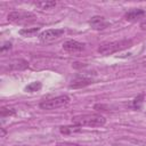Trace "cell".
Listing matches in <instances>:
<instances>
[{"instance_id": "cell-9", "label": "cell", "mask_w": 146, "mask_h": 146, "mask_svg": "<svg viewBox=\"0 0 146 146\" xmlns=\"http://www.w3.org/2000/svg\"><path fill=\"white\" fill-rule=\"evenodd\" d=\"M144 15H145V10H143V9H140V8H133V9L128 10V11L124 14V18H125L127 21L133 22V21H137L138 18H141Z\"/></svg>"}, {"instance_id": "cell-6", "label": "cell", "mask_w": 146, "mask_h": 146, "mask_svg": "<svg viewBox=\"0 0 146 146\" xmlns=\"http://www.w3.org/2000/svg\"><path fill=\"white\" fill-rule=\"evenodd\" d=\"M89 25L92 30H96V31H103L105 30L106 27L110 26V22L103 17V16H94L90 18L89 21Z\"/></svg>"}, {"instance_id": "cell-5", "label": "cell", "mask_w": 146, "mask_h": 146, "mask_svg": "<svg viewBox=\"0 0 146 146\" xmlns=\"http://www.w3.org/2000/svg\"><path fill=\"white\" fill-rule=\"evenodd\" d=\"M64 34L63 29H49L39 34V40L43 43H50L57 39H59Z\"/></svg>"}, {"instance_id": "cell-1", "label": "cell", "mask_w": 146, "mask_h": 146, "mask_svg": "<svg viewBox=\"0 0 146 146\" xmlns=\"http://www.w3.org/2000/svg\"><path fill=\"white\" fill-rule=\"evenodd\" d=\"M73 124L79 127H103L106 123V119L100 114H82L72 117Z\"/></svg>"}, {"instance_id": "cell-18", "label": "cell", "mask_w": 146, "mask_h": 146, "mask_svg": "<svg viewBox=\"0 0 146 146\" xmlns=\"http://www.w3.org/2000/svg\"><path fill=\"white\" fill-rule=\"evenodd\" d=\"M10 48H11V43H10V42H6V43L1 47V51L3 52L6 49H10Z\"/></svg>"}, {"instance_id": "cell-4", "label": "cell", "mask_w": 146, "mask_h": 146, "mask_svg": "<svg viewBox=\"0 0 146 146\" xmlns=\"http://www.w3.org/2000/svg\"><path fill=\"white\" fill-rule=\"evenodd\" d=\"M35 18H36L35 15L30 11L18 10V11H11L8 14V21L14 24H19V25L32 23L35 21Z\"/></svg>"}, {"instance_id": "cell-14", "label": "cell", "mask_w": 146, "mask_h": 146, "mask_svg": "<svg viewBox=\"0 0 146 146\" xmlns=\"http://www.w3.org/2000/svg\"><path fill=\"white\" fill-rule=\"evenodd\" d=\"M41 87H42L41 82L35 81V82H32V83L27 84V86L25 87V90H26V91H29V92H33V91H38V90H40V89H41Z\"/></svg>"}, {"instance_id": "cell-3", "label": "cell", "mask_w": 146, "mask_h": 146, "mask_svg": "<svg viewBox=\"0 0 146 146\" xmlns=\"http://www.w3.org/2000/svg\"><path fill=\"white\" fill-rule=\"evenodd\" d=\"M68 103H70V97L67 95H60V96H56V97L42 100L39 104V106L41 110L52 111V110H58V108L65 107Z\"/></svg>"}, {"instance_id": "cell-13", "label": "cell", "mask_w": 146, "mask_h": 146, "mask_svg": "<svg viewBox=\"0 0 146 146\" xmlns=\"http://www.w3.org/2000/svg\"><path fill=\"white\" fill-rule=\"evenodd\" d=\"M40 27H24L18 31V33L23 36H34L39 32Z\"/></svg>"}, {"instance_id": "cell-11", "label": "cell", "mask_w": 146, "mask_h": 146, "mask_svg": "<svg viewBox=\"0 0 146 146\" xmlns=\"http://www.w3.org/2000/svg\"><path fill=\"white\" fill-rule=\"evenodd\" d=\"M33 5L35 7H38L39 9H51L52 7L56 6V1H51V0H41V1H35L33 2Z\"/></svg>"}, {"instance_id": "cell-17", "label": "cell", "mask_w": 146, "mask_h": 146, "mask_svg": "<svg viewBox=\"0 0 146 146\" xmlns=\"http://www.w3.org/2000/svg\"><path fill=\"white\" fill-rule=\"evenodd\" d=\"M55 146H81V145L75 143H70V141H62V143H57Z\"/></svg>"}, {"instance_id": "cell-15", "label": "cell", "mask_w": 146, "mask_h": 146, "mask_svg": "<svg viewBox=\"0 0 146 146\" xmlns=\"http://www.w3.org/2000/svg\"><path fill=\"white\" fill-rule=\"evenodd\" d=\"M15 114V110L14 108H6V107H2L1 108V116L5 117V116H10Z\"/></svg>"}, {"instance_id": "cell-10", "label": "cell", "mask_w": 146, "mask_h": 146, "mask_svg": "<svg viewBox=\"0 0 146 146\" xmlns=\"http://www.w3.org/2000/svg\"><path fill=\"white\" fill-rule=\"evenodd\" d=\"M29 66V64H27V62L25 60V59H15V60H11L10 63H9V68L10 70H18V71H21V70H25L26 67Z\"/></svg>"}, {"instance_id": "cell-7", "label": "cell", "mask_w": 146, "mask_h": 146, "mask_svg": "<svg viewBox=\"0 0 146 146\" xmlns=\"http://www.w3.org/2000/svg\"><path fill=\"white\" fill-rule=\"evenodd\" d=\"M63 49L70 54H78L84 49V44L75 40H67L63 43Z\"/></svg>"}, {"instance_id": "cell-16", "label": "cell", "mask_w": 146, "mask_h": 146, "mask_svg": "<svg viewBox=\"0 0 146 146\" xmlns=\"http://www.w3.org/2000/svg\"><path fill=\"white\" fill-rule=\"evenodd\" d=\"M141 102H143V95H140V96H138V97L135 98V100H133V106L137 107V108H139Z\"/></svg>"}, {"instance_id": "cell-12", "label": "cell", "mask_w": 146, "mask_h": 146, "mask_svg": "<svg viewBox=\"0 0 146 146\" xmlns=\"http://www.w3.org/2000/svg\"><path fill=\"white\" fill-rule=\"evenodd\" d=\"M59 131L63 135H71V133H75V132L81 131V127H79L76 124H73V125H64V127H60L59 128Z\"/></svg>"}, {"instance_id": "cell-8", "label": "cell", "mask_w": 146, "mask_h": 146, "mask_svg": "<svg viewBox=\"0 0 146 146\" xmlns=\"http://www.w3.org/2000/svg\"><path fill=\"white\" fill-rule=\"evenodd\" d=\"M91 83H92V79H90V78H87V76H76V78H74L71 81L70 88H72V89H79V88L87 87V86H89Z\"/></svg>"}, {"instance_id": "cell-19", "label": "cell", "mask_w": 146, "mask_h": 146, "mask_svg": "<svg viewBox=\"0 0 146 146\" xmlns=\"http://www.w3.org/2000/svg\"><path fill=\"white\" fill-rule=\"evenodd\" d=\"M140 29L144 30V31H146V17L140 22Z\"/></svg>"}, {"instance_id": "cell-2", "label": "cell", "mask_w": 146, "mask_h": 146, "mask_svg": "<svg viewBox=\"0 0 146 146\" xmlns=\"http://www.w3.org/2000/svg\"><path fill=\"white\" fill-rule=\"evenodd\" d=\"M131 40H117L111 42H104L98 47V52L102 55H112L123 49H127L131 46Z\"/></svg>"}]
</instances>
